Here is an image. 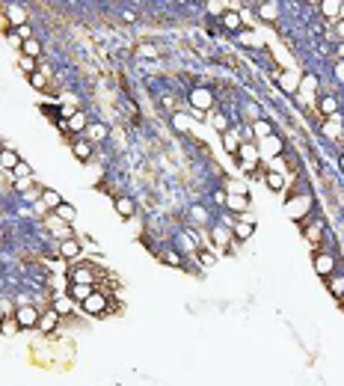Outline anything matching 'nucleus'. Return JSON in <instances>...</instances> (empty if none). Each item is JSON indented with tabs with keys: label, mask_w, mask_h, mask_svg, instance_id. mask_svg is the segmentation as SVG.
I'll list each match as a JSON object with an SVG mask.
<instances>
[{
	"label": "nucleus",
	"mask_w": 344,
	"mask_h": 386,
	"mask_svg": "<svg viewBox=\"0 0 344 386\" xmlns=\"http://www.w3.org/2000/svg\"><path fill=\"white\" fill-rule=\"evenodd\" d=\"M335 77L344 84V60H338V65H335Z\"/></svg>",
	"instance_id": "nucleus-48"
},
{
	"label": "nucleus",
	"mask_w": 344,
	"mask_h": 386,
	"mask_svg": "<svg viewBox=\"0 0 344 386\" xmlns=\"http://www.w3.org/2000/svg\"><path fill=\"white\" fill-rule=\"evenodd\" d=\"M15 36L21 39V42H24V39H33V30H30V24H18V27H15Z\"/></svg>",
	"instance_id": "nucleus-42"
},
{
	"label": "nucleus",
	"mask_w": 344,
	"mask_h": 386,
	"mask_svg": "<svg viewBox=\"0 0 344 386\" xmlns=\"http://www.w3.org/2000/svg\"><path fill=\"white\" fill-rule=\"evenodd\" d=\"M341 54H344V48H341Z\"/></svg>",
	"instance_id": "nucleus-53"
},
{
	"label": "nucleus",
	"mask_w": 344,
	"mask_h": 386,
	"mask_svg": "<svg viewBox=\"0 0 344 386\" xmlns=\"http://www.w3.org/2000/svg\"><path fill=\"white\" fill-rule=\"evenodd\" d=\"M107 306H110V303H107V297H104V294H98V291H92V294L81 303V309H83L86 315H104V312H107Z\"/></svg>",
	"instance_id": "nucleus-1"
},
{
	"label": "nucleus",
	"mask_w": 344,
	"mask_h": 386,
	"mask_svg": "<svg viewBox=\"0 0 344 386\" xmlns=\"http://www.w3.org/2000/svg\"><path fill=\"white\" fill-rule=\"evenodd\" d=\"M60 256H62V258H78V256H81V244L74 241V238H65V241L60 244Z\"/></svg>",
	"instance_id": "nucleus-15"
},
{
	"label": "nucleus",
	"mask_w": 344,
	"mask_h": 386,
	"mask_svg": "<svg viewBox=\"0 0 344 386\" xmlns=\"http://www.w3.org/2000/svg\"><path fill=\"white\" fill-rule=\"evenodd\" d=\"M68 279L71 282H95V274H92V267H86V264H74L68 270Z\"/></svg>",
	"instance_id": "nucleus-6"
},
{
	"label": "nucleus",
	"mask_w": 344,
	"mask_h": 386,
	"mask_svg": "<svg viewBox=\"0 0 344 386\" xmlns=\"http://www.w3.org/2000/svg\"><path fill=\"white\" fill-rule=\"evenodd\" d=\"M238 158H241V161H249V164H255V161H258V149H255V143H241Z\"/></svg>",
	"instance_id": "nucleus-18"
},
{
	"label": "nucleus",
	"mask_w": 344,
	"mask_h": 386,
	"mask_svg": "<svg viewBox=\"0 0 344 386\" xmlns=\"http://www.w3.org/2000/svg\"><path fill=\"white\" fill-rule=\"evenodd\" d=\"M21 51H24L27 57H36V60H39V54H42V45L36 42V39H24V42H21Z\"/></svg>",
	"instance_id": "nucleus-27"
},
{
	"label": "nucleus",
	"mask_w": 344,
	"mask_h": 386,
	"mask_svg": "<svg viewBox=\"0 0 344 386\" xmlns=\"http://www.w3.org/2000/svg\"><path fill=\"white\" fill-rule=\"evenodd\" d=\"M220 21H223V27H225V30H241V12H235V9L223 12V15H220Z\"/></svg>",
	"instance_id": "nucleus-17"
},
{
	"label": "nucleus",
	"mask_w": 344,
	"mask_h": 386,
	"mask_svg": "<svg viewBox=\"0 0 344 386\" xmlns=\"http://www.w3.org/2000/svg\"><path fill=\"white\" fill-rule=\"evenodd\" d=\"M321 12L326 18H338L341 15V0H321Z\"/></svg>",
	"instance_id": "nucleus-21"
},
{
	"label": "nucleus",
	"mask_w": 344,
	"mask_h": 386,
	"mask_svg": "<svg viewBox=\"0 0 344 386\" xmlns=\"http://www.w3.org/2000/svg\"><path fill=\"white\" fill-rule=\"evenodd\" d=\"M42 202H45V205H48V208L54 211V208H57V205L62 202V196H60L57 190H48V187H45V190H42Z\"/></svg>",
	"instance_id": "nucleus-29"
},
{
	"label": "nucleus",
	"mask_w": 344,
	"mask_h": 386,
	"mask_svg": "<svg viewBox=\"0 0 344 386\" xmlns=\"http://www.w3.org/2000/svg\"><path fill=\"white\" fill-rule=\"evenodd\" d=\"M45 226H48V229H51V232H62V229H65V226H68V223H65V220H60V217H57V214H51V217H48V220H45Z\"/></svg>",
	"instance_id": "nucleus-37"
},
{
	"label": "nucleus",
	"mask_w": 344,
	"mask_h": 386,
	"mask_svg": "<svg viewBox=\"0 0 344 386\" xmlns=\"http://www.w3.org/2000/svg\"><path fill=\"white\" fill-rule=\"evenodd\" d=\"M309 3H318V6H321V0H309Z\"/></svg>",
	"instance_id": "nucleus-51"
},
{
	"label": "nucleus",
	"mask_w": 344,
	"mask_h": 386,
	"mask_svg": "<svg viewBox=\"0 0 344 386\" xmlns=\"http://www.w3.org/2000/svg\"><path fill=\"white\" fill-rule=\"evenodd\" d=\"M305 238H309L312 244H318V241H321V226H312L309 232H305Z\"/></svg>",
	"instance_id": "nucleus-44"
},
{
	"label": "nucleus",
	"mask_w": 344,
	"mask_h": 386,
	"mask_svg": "<svg viewBox=\"0 0 344 386\" xmlns=\"http://www.w3.org/2000/svg\"><path fill=\"white\" fill-rule=\"evenodd\" d=\"M57 324H60V312H57V309H48V312L39 315V324H36V327H39L42 333H51V330H57Z\"/></svg>",
	"instance_id": "nucleus-9"
},
{
	"label": "nucleus",
	"mask_w": 344,
	"mask_h": 386,
	"mask_svg": "<svg viewBox=\"0 0 344 386\" xmlns=\"http://www.w3.org/2000/svg\"><path fill=\"white\" fill-rule=\"evenodd\" d=\"M54 309L60 315H68V312H74V309H78V300H74L71 294L68 297H54Z\"/></svg>",
	"instance_id": "nucleus-14"
},
{
	"label": "nucleus",
	"mask_w": 344,
	"mask_h": 386,
	"mask_svg": "<svg viewBox=\"0 0 344 386\" xmlns=\"http://www.w3.org/2000/svg\"><path fill=\"white\" fill-rule=\"evenodd\" d=\"M15 318H18L21 330H33L36 324H39V309L24 303V306H18V309H15Z\"/></svg>",
	"instance_id": "nucleus-2"
},
{
	"label": "nucleus",
	"mask_w": 344,
	"mask_h": 386,
	"mask_svg": "<svg viewBox=\"0 0 344 386\" xmlns=\"http://www.w3.org/2000/svg\"><path fill=\"white\" fill-rule=\"evenodd\" d=\"M18 68H21L24 74H33V71H36V57H27V54H21V60H18Z\"/></svg>",
	"instance_id": "nucleus-33"
},
{
	"label": "nucleus",
	"mask_w": 344,
	"mask_h": 386,
	"mask_svg": "<svg viewBox=\"0 0 344 386\" xmlns=\"http://www.w3.org/2000/svg\"><path fill=\"white\" fill-rule=\"evenodd\" d=\"M6 15L12 18V24H15V27H18V24H27V18H24V12H21L18 6H9V9H6Z\"/></svg>",
	"instance_id": "nucleus-40"
},
{
	"label": "nucleus",
	"mask_w": 344,
	"mask_h": 386,
	"mask_svg": "<svg viewBox=\"0 0 344 386\" xmlns=\"http://www.w3.org/2000/svg\"><path fill=\"white\" fill-rule=\"evenodd\" d=\"M42 190H45V187H30V190H24V199H30V202L42 199Z\"/></svg>",
	"instance_id": "nucleus-43"
},
{
	"label": "nucleus",
	"mask_w": 344,
	"mask_h": 386,
	"mask_svg": "<svg viewBox=\"0 0 344 386\" xmlns=\"http://www.w3.org/2000/svg\"><path fill=\"white\" fill-rule=\"evenodd\" d=\"M276 84H279V89H282V92H288V95H291V92H297V89H300V77H297L294 71H279V74H276Z\"/></svg>",
	"instance_id": "nucleus-5"
},
{
	"label": "nucleus",
	"mask_w": 344,
	"mask_h": 386,
	"mask_svg": "<svg viewBox=\"0 0 344 386\" xmlns=\"http://www.w3.org/2000/svg\"><path fill=\"white\" fill-rule=\"evenodd\" d=\"M54 214H57L60 220H65V223H74V217H78V211H74L68 202H60V205L54 208Z\"/></svg>",
	"instance_id": "nucleus-24"
},
{
	"label": "nucleus",
	"mask_w": 344,
	"mask_h": 386,
	"mask_svg": "<svg viewBox=\"0 0 344 386\" xmlns=\"http://www.w3.org/2000/svg\"><path fill=\"white\" fill-rule=\"evenodd\" d=\"M92 291H95V282H71V285H68V294L78 300V303H83Z\"/></svg>",
	"instance_id": "nucleus-7"
},
{
	"label": "nucleus",
	"mask_w": 344,
	"mask_h": 386,
	"mask_svg": "<svg viewBox=\"0 0 344 386\" xmlns=\"http://www.w3.org/2000/svg\"><path fill=\"white\" fill-rule=\"evenodd\" d=\"M252 232H255L252 220H241V223H235V238L246 241V238H252Z\"/></svg>",
	"instance_id": "nucleus-22"
},
{
	"label": "nucleus",
	"mask_w": 344,
	"mask_h": 386,
	"mask_svg": "<svg viewBox=\"0 0 344 386\" xmlns=\"http://www.w3.org/2000/svg\"><path fill=\"white\" fill-rule=\"evenodd\" d=\"M27 77H30V84H33L36 89H45V86H48V77H45L42 71H33V74H27Z\"/></svg>",
	"instance_id": "nucleus-36"
},
{
	"label": "nucleus",
	"mask_w": 344,
	"mask_h": 386,
	"mask_svg": "<svg viewBox=\"0 0 344 386\" xmlns=\"http://www.w3.org/2000/svg\"><path fill=\"white\" fill-rule=\"evenodd\" d=\"M335 110H338V101H335L332 95L321 98V113H324V116H335Z\"/></svg>",
	"instance_id": "nucleus-31"
},
{
	"label": "nucleus",
	"mask_w": 344,
	"mask_h": 386,
	"mask_svg": "<svg viewBox=\"0 0 344 386\" xmlns=\"http://www.w3.org/2000/svg\"><path fill=\"white\" fill-rule=\"evenodd\" d=\"M264 181H267V187H270V190H282V187H285V175H282V172H276V170L267 172V175H264Z\"/></svg>",
	"instance_id": "nucleus-26"
},
{
	"label": "nucleus",
	"mask_w": 344,
	"mask_h": 386,
	"mask_svg": "<svg viewBox=\"0 0 344 386\" xmlns=\"http://www.w3.org/2000/svg\"><path fill=\"white\" fill-rule=\"evenodd\" d=\"M321 131H324L326 140H338L341 137V119H338V116H326L324 125H321Z\"/></svg>",
	"instance_id": "nucleus-8"
},
{
	"label": "nucleus",
	"mask_w": 344,
	"mask_h": 386,
	"mask_svg": "<svg viewBox=\"0 0 344 386\" xmlns=\"http://www.w3.org/2000/svg\"><path fill=\"white\" fill-rule=\"evenodd\" d=\"M166 264H175V267H178V264H181V256H178L175 250H169V253H166Z\"/></svg>",
	"instance_id": "nucleus-46"
},
{
	"label": "nucleus",
	"mask_w": 344,
	"mask_h": 386,
	"mask_svg": "<svg viewBox=\"0 0 344 386\" xmlns=\"http://www.w3.org/2000/svg\"><path fill=\"white\" fill-rule=\"evenodd\" d=\"M300 92H303L305 98H309V95H315V92H318V77L305 74V77H303V89H300Z\"/></svg>",
	"instance_id": "nucleus-30"
},
{
	"label": "nucleus",
	"mask_w": 344,
	"mask_h": 386,
	"mask_svg": "<svg viewBox=\"0 0 344 386\" xmlns=\"http://www.w3.org/2000/svg\"><path fill=\"white\" fill-rule=\"evenodd\" d=\"M225 205L232 208V211H246V193H228Z\"/></svg>",
	"instance_id": "nucleus-19"
},
{
	"label": "nucleus",
	"mask_w": 344,
	"mask_h": 386,
	"mask_svg": "<svg viewBox=\"0 0 344 386\" xmlns=\"http://www.w3.org/2000/svg\"><path fill=\"white\" fill-rule=\"evenodd\" d=\"M12 175H15V178H30V175H33V167H30L27 161H18L15 170H12Z\"/></svg>",
	"instance_id": "nucleus-34"
},
{
	"label": "nucleus",
	"mask_w": 344,
	"mask_h": 386,
	"mask_svg": "<svg viewBox=\"0 0 344 386\" xmlns=\"http://www.w3.org/2000/svg\"><path fill=\"white\" fill-rule=\"evenodd\" d=\"M86 116L83 113H71L68 116V122H62V131H74V134H78V131H86Z\"/></svg>",
	"instance_id": "nucleus-12"
},
{
	"label": "nucleus",
	"mask_w": 344,
	"mask_h": 386,
	"mask_svg": "<svg viewBox=\"0 0 344 386\" xmlns=\"http://www.w3.org/2000/svg\"><path fill=\"white\" fill-rule=\"evenodd\" d=\"M341 167H344V158H341Z\"/></svg>",
	"instance_id": "nucleus-52"
},
{
	"label": "nucleus",
	"mask_w": 344,
	"mask_h": 386,
	"mask_svg": "<svg viewBox=\"0 0 344 386\" xmlns=\"http://www.w3.org/2000/svg\"><path fill=\"white\" fill-rule=\"evenodd\" d=\"M0 330H3L6 336H12L15 330H21V324H18L15 315H3V318H0Z\"/></svg>",
	"instance_id": "nucleus-28"
},
{
	"label": "nucleus",
	"mask_w": 344,
	"mask_h": 386,
	"mask_svg": "<svg viewBox=\"0 0 344 386\" xmlns=\"http://www.w3.org/2000/svg\"><path fill=\"white\" fill-rule=\"evenodd\" d=\"M18 161H21V158H18V154H15L12 149H3V151H0V167H3V170H9V172H12Z\"/></svg>",
	"instance_id": "nucleus-23"
},
{
	"label": "nucleus",
	"mask_w": 344,
	"mask_h": 386,
	"mask_svg": "<svg viewBox=\"0 0 344 386\" xmlns=\"http://www.w3.org/2000/svg\"><path fill=\"white\" fill-rule=\"evenodd\" d=\"M190 104H193L199 113H205V110H211V107H214V92H211V89H205V86H196L193 92H190Z\"/></svg>",
	"instance_id": "nucleus-3"
},
{
	"label": "nucleus",
	"mask_w": 344,
	"mask_h": 386,
	"mask_svg": "<svg viewBox=\"0 0 344 386\" xmlns=\"http://www.w3.org/2000/svg\"><path fill=\"white\" fill-rule=\"evenodd\" d=\"M172 128L181 131V134L190 131V122H187V116H184V113H175V116H172Z\"/></svg>",
	"instance_id": "nucleus-35"
},
{
	"label": "nucleus",
	"mask_w": 344,
	"mask_h": 386,
	"mask_svg": "<svg viewBox=\"0 0 344 386\" xmlns=\"http://www.w3.org/2000/svg\"><path fill=\"white\" fill-rule=\"evenodd\" d=\"M193 217L196 220H205V208H193Z\"/></svg>",
	"instance_id": "nucleus-50"
},
{
	"label": "nucleus",
	"mask_w": 344,
	"mask_h": 386,
	"mask_svg": "<svg viewBox=\"0 0 344 386\" xmlns=\"http://www.w3.org/2000/svg\"><path fill=\"white\" fill-rule=\"evenodd\" d=\"M332 270H335V258H332L329 253H318V256H315V274L324 277V279H329Z\"/></svg>",
	"instance_id": "nucleus-4"
},
{
	"label": "nucleus",
	"mask_w": 344,
	"mask_h": 386,
	"mask_svg": "<svg viewBox=\"0 0 344 386\" xmlns=\"http://www.w3.org/2000/svg\"><path fill=\"white\" fill-rule=\"evenodd\" d=\"M211 125H214L220 134H223V131H228V119H225L223 113H214V116H211Z\"/></svg>",
	"instance_id": "nucleus-38"
},
{
	"label": "nucleus",
	"mask_w": 344,
	"mask_h": 386,
	"mask_svg": "<svg viewBox=\"0 0 344 386\" xmlns=\"http://www.w3.org/2000/svg\"><path fill=\"white\" fill-rule=\"evenodd\" d=\"M199 258H202V264H205V267H214V264H217V258H214L211 253H202Z\"/></svg>",
	"instance_id": "nucleus-47"
},
{
	"label": "nucleus",
	"mask_w": 344,
	"mask_h": 386,
	"mask_svg": "<svg viewBox=\"0 0 344 386\" xmlns=\"http://www.w3.org/2000/svg\"><path fill=\"white\" fill-rule=\"evenodd\" d=\"M335 30H338V39H344V18H338V24H335Z\"/></svg>",
	"instance_id": "nucleus-49"
},
{
	"label": "nucleus",
	"mask_w": 344,
	"mask_h": 386,
	"mask_svg": "<svg viewBox=\"0 0 344 386\" xmlns=\"http://www.w3.org/2000/svg\"><path fill=\"white\" fill-rule=\"evenodd\" d=\"M134 199H128V196H116V214L122 217V220H131L134 217Z\"/></svg>",
	"instance_id": "nucleus-13"
},
{
	"label": "nucleus",
	"mask_w": 344,
	"mask_h": 386,
	"mask_svg": "<svg viewBox=\"0 0 344 386\" xmlns=\"http://www.w3.org/2000/svg\"><path fill=\"white\" fill-rule=\"evenodd\" d=\"M252 134H255L258 140H264V137L273 134V128H270V122H267V119H255V122H252Z\"/></svg>",
	"instance_id": "nucleus-25"
},
{
	"label": "nucleus",
	"mask_w": 344,
	"mask_h": 386,
	"mask_svg": "<svg viewBox=\"0 0 344 386\" xmlns=\"http://www.w3.org/2000/svg\"><path fill=\"white\" fill-rule=\"evenodd\" d=\"M258 15H261V18H267V21H273V18L279 15V9H276L273 3H264V6L258 9Z\"/></svg>",
	"instance_id": "nucleus-39"
},
{
	"label": "nucleus",
	"mask_w": 344,
	"mask_h": 386,
	"mask_svg": "<svg viewBox=\"0 0 344 386\" xmlns=\"http://www.w3.org/2000/svg\"><path fill=\"white\" fill-rule=\"evenodd\" d=\"M86 140L89 143H104L107 140V125L104 122H89L86 125Z\"/></svg>",
	"instance_id": "nucleus-10"
},
{
	"label": "nucleus",
	"mask_w": 344,
	"mask_h": 386,
	"mask_svg": "<svg viewBox=\"0 0 344 386\" xmlns=\"http://www.w3.org/2000/svg\"><path fill=\"white\" fill-rule=\"evenodd\" d=\"M71 151H74V158H78V161H89L92 158V143L89 140H78L71 146Z\"/></svg>",
	"instance_id": "nucleus-16"
},
{
	"label": "nucleus",
	"mask_w": 344,
	"mask_h": 386,
	"mask_svg": "<svg viewBox=\"0 0 344 386\" xmlns=\"http://www.w3.org/2000/svg\"><path fill=\"white\" fill-rule=\"evenodd\" d=\"M223 149L228 151V154H238V149H241V134L238 131H223Z\"/></svg>",
	"instance_id": "nucleus-11"
},
{
	"label": "nucleus",
	"mask_w": 344,
	"mask_h": 386,
	"mask_svg": "<svg viewBox=\"0 0 344 386\" xmlns=\"http://www.w3.org/2000/svg\"><path fill=\"white\" fill-rule=\"evenodd\" d=\"M329 291H332L335 297H344V277H338V279H329Z\"/></svg>",
	"instance_id": "nucleus-41"
},
{
	"label": "nucleus",
	"mask_w": 344,
	"mask_h": 386,
	"mask_svg": "<svg viewBox=\"0 0 344 386\" xmlns=\"http://www.w3.org/2000/svg\"><path fill=\"white\" fill-rule=\"evenodd\" d=\"M211 235H214V244H217L220 250H225V247H228V241H232L228 229H223V226H214V229H211Z\"/></svg>",
	"instance_id": "nucleus-20"
},
{
	"label": "nucleus",
	"mask_w": 344,
	"mask_h": 386,
	"mask_svg": "<svg viewBox=\"0 0 344 386\" xmlns=\"http://www.w3.org/2000/svg\"><path fill=\"white\" fill-rule=\"evenodd\" d=\"M208 12L211 15H223V3L220 0H208Z\"/></svg>",
	"instance_id": "nucleus-45"
},
{
	"label": "nucleus",
	"mask_w": 344,
	"mask_h": 386,
	"mask_svg": "<svg viewBox=\"0 0 344 386\" xmlns=\"http://www.w3.org/2000/svg\"><path fill=\"white\" fill-rule=\"evenodd\" d=\"M264 143H267V146H264V154H279V151H282V143H279L273 134L264 137Z\"/></svg>",
	"instance_id": "nucleus-32"
}]
</instances>
